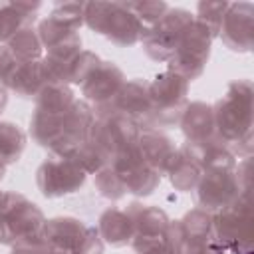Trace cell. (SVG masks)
I'll return each mask as SVG.
<instances>
[]
</instances>
